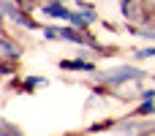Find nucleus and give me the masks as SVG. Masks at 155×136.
I'll use <instances>...</instances> for the list:
<instances>
[{
  "mask_svg": "<svg viewBox=\"0 0 155 136\" xmlns=\"http://www.w3.org/2000/svg\"><path fill=\"white\" fill-rule=\"evenodd\" d=\"M41 33H44V38H49V41H68V44L90 46V49H95V52H101V55H109V52H112V49H104L90 33H82V30L68 27V25H60V27H41Z\"/></svg>",
  "mask_w": 155,
  "mask_h": 136,
  "instance_id": "1",
  "label": "nucleus"
},
{
  "mask_svg": "<svg viewBox=\"0 0 155 136\" xmlns=\"http://www.w3.org/2000/svg\"><path fill=\"white\" fill-rule=\"evenodd\" d=\"M147 74L139 68V65H117V68H109V71H104V74H95V79L98 82H104L106 87H120V85H125V82H139V79H144Z\"/></svg>",
  "mask_w": 155,
  "mask_h": 136,
  "instance_id": "2",
  "label": "nucleus"
},
{
  "mask_svg": "<svg viewBox=\"0 0 155 136\" xmlns=\"http://www.w3.org/2000/svg\"><path fill=\"white\" fill-rule=\"evenodd\" d=\"M3 16H8L11 22H16V25H22V27H27V30H35V27H38V25L27 16L25 8L14 5V3H8V0H0V19H3Z\"/></svg>",
  "mask_w": 155,
  "mask_h": 136,
  "instance_id": "3",
  "label": "nucleus"
},
{
  "mask_svg": "<svg viewBox=\"0 0 155 136\" xmlns=\"http://www.w3.org/2000/svg\"><path fill=\"white\" fill-rule=\"evenodd\" d=\"M120 14H123V19L125 22H142V8H139V3L136 0H120Z\"/></svg>",
  "mask_w": 155,
  "mask_h": 136,
  "instance_id": "4",
  "label": "nucleus"
},
{
  "mask_svg": "<svg viewBox=\"0 0 155 136\" xmlns=\"http://www.w3.org/2000/svg\"><path fill=\"white\" fill-rule=\"evenodd\" d=\"M41 11H44L46 16H52V19H63V22H71V16H74V11H68L63 3H46Z\"/></svg>",
  "mask_w": 155,
  "mask_h": 136,
  "instance_id": "5",
  "label": "nucleus"
},
{
  "mask_svg": "<svg viewBox=\"0 0 155 136\" xmlns=\"http://www.w3.org/2000/svg\"><path fill=\"white\" fill-rule=\"evenodd\" d=\"M60 68H65V71H87V74H98L95 65L87 63L84 57H82V60H60Z\"/></svg>",
  "mask_w": 155,
  "mask_h": 136,
  "instance_id": "6",
  "label": "nucleus"
},
{
  "mask_svg": "<svg viewBox=\"0 0 155 136\" xmlns=\"http://www.w3.org/2000/svg\"><path fill=\"white\" fill-rule=\"evenodd\" d=\"M0 52L5 55V57H11V60H19V55H22V49H16L11 41H5V38H0Z\"/></svg>",
  "mask_w": 155,
  "mask_h": 136,
  "instance_id": "7",
  "label": "nucleus"
},
{
  "mask_svg": "<svg viewBox=\"0 0 155 136\" xmlns=\"http://www.w3.org/2000/svg\"><path fill=\"white\" fill-rule=\"evenodd\" d=\"M0 136H25V131H19L14 123H8V120L0 117Z\"/></svg>",
  "mask_w": 155,
  "mask_h": 136,
  "instance_id": "8",
  "label": "nucleus"
},
{
  "mask_svg": "<svg viewBox=\"0 0 155 136\" xmlns=\"http://www.w3.org/2000/svg\"><path fill=\"white\" fill-rule=\"evenodd\" d=\"M136 114L139 117H153L155 114V101H142L139 109H136Z\"/></svg>",
  "mask_w": 155,
  "mask_h": 136,
  "instance_id": "9",
  "label": "nucleus"
},
{
  "mask_svg": "<svg viewBox=\"0 0 155 136\" xmlns=\"http://www.w3.org/2000/svg\"><path fill=\"white\" fill-rule=\"evenodd\" d=\"M38 85L44 87V85H46V79H41V76H30V79L25 82V90L30 93V90H33V87H38Z\"/></svg>",
  "mask_w": 155,
  "mask_h": 136,
  "instance_id": "10",
  "label": "nucleus"
},
{
  "mask_svg": "<svg viewBox=\"0 0 155 136\" xmlns=\"http://www.w3.org/2000/svg\"><path fill=\"white\" fill-rule=\"evenodd\" d=\"M109 128H117V123L114 120H106V123H95L93 125V131H109Z\"/></svg>",
  "mask_w": 155,
  "mask_h": 136,
  "instance_id": "11",
  "label": "nucleus"
},
{
  "mask_svg": "<svg viewBox=\"0 0 155 136\" xmlns=\"http://www.w3.org/2000/svg\"><path fill=\"white\" fill-rule=\"evenodd\" d=\"M136 57H142V60H147V57H155V46H147V49H139V52H136Z\"/></svg>",
  "mask_w": 155,
  "mask_h": 136,
  "instance_id": "12",
  "label": "nucleus"
},
{
  "mask_svg": "<svg viewBox=\"0 0 155 136\" xmlns=\"http://www.w3.org/2000/svg\"><path fill=\"white\" fill-rule=\"evenodd\" d=\"M139 98H142V101H155V90H144Z\"/></svg>",
  "mask_w": 155,
  "mask_h": 136,
  "instance_id": "13",
  "label": "nucleus"
}]
</instances>
